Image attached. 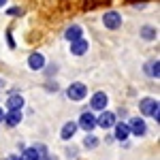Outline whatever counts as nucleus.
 <instances>
[{
    "mask_svg": "<svg viewBox=\"0 0 160 160\" xmlns=\"http://www.w3.org/2000/svg\"><path fill=\"white\" fill-rule=\"evenodd\" d=\"M66 94H68V98H71V100H81L88 94V88L83 86V83H73V86L66 90Z\"/></svg>",
    "mask_w": 160,
    "mask_h": 160,
    "instance_id": "obj_3",
    "label": "nucleus"
},
{
    "mask_svg": "<svg viewBox=\"0 0 160 160\" xmlns=\"http://www.w3.org/2000/svg\"><path fill=\"white\" fill-rule=\"evenodd\" d=\"M107 94H105V92H96V94H94V96H92V102H90V105H92V109H96V111H102L105 109V107H107Z\"/></svg>",
    "mask_w": 160,
    "mask_h": 160,
    "instance_id": "obj_5",
    "label": "nucleus"
},
{
    "mask_svg": "<svg viewBox=\"0 0 160 160\" xmlns=\"http://www.w3.org/2000/svg\"><path fill=\"white\" fill-rule=\"evenodd\" d=\"M75 132H77V124H75V122H66L64 126H62V132H60V135H62V139H66V141H68Z\"/></svg>",
    "mask_w": 160,
    "mask_h": 160,
    "instance_id": "obj_11",
    "label": "nucleus"
},
{
    "mask_svg": "<svg viewBox=\"0 0 160 160\" xmlns=\"http://www.w3.org/2000/svg\"><path fill=\"white\" fill-rule=\"evenodd\" d=\"M143 34H145V38H152V37H154V30L145 28V30H143Z\"/></svg>",
    "mask_w": 160,
    "mask_h": 160,
    "instance_id": "obj_18",
    "label": "nucleus"
},
{
    "mask_svg": "<svg viewBox=\"0 0 160 160\" xmlns=\"http://www.w3.org/2000/svg\"><path fill=\"white\" fill-rule=\"evenodd\" d=\"M7 107H9V111H19L24 107V98L19 94H15V96H11V98L7 100Z\"/></svg>",
    "mask_w": 160,
    "mask_h": 160,
    "instance_id": "obj_10",
    "label": "nucleus"
},
{
    "mask_svg": "<svg viewBox=\"0 0 160 160\" xmlns=\"http://www.w3.org/2000/svg\"><path fill=\"white\" fill-rule=\"evenodd\" d=\"M83 145H86V148H96V145H98V139H96V137L94 135H88L86 139H83Z\"/></svg>",
    "mask_w": 160,
    "mask_h": 160,
    "instance_id": "obj_16",
    "label": "nucleus"
},
{
    "mask_svg": "<svg viewBox=\"0 0 160 160\" xmlns=\"http://www.w3.org/2000/svg\"><path fill=\"white\" fill-rule=\"evenodd\" d=\"M4 120V113H2V107H0V122Z\"/></svg>",
    "mask_w": 160,
    "mask_h": 160,
    "instance_id": "obj_19",
    "label": "nucleus"
},
{
    "mask_svg": "<svg viewBox=\"0 0 160 160\" xmlns=\"http://www.w3.org/2000/svg\"><path fill=\"white\" fill-rule=\"evenodd\" d=\"M113 126H115V139H118V141H126L128 135H130L128 124H113Z\"/></svg>",
    "mask_w": 160,
    "mask_h": 160,
    "instance_id": "obj_9",
    "label": "nucleus"
},
{
    "mask_svg": "<svg viewBox=\"0 0 160 160\" xmlns=\"http://www.w3.org/2000/svg\"><path fill=\"white\" fill-rule=\"evenodd\" d=\"M128 128H130V132H135L137 137H143V135H145V122H143V120H139V118L130 120Z\"/></svg>",
    "mask_w": 160,
    "mask_h": 160,
    "instance_id": "obj_7",
    "label": "nucleus"
},
{
    "mask_svg": "<svg viewBox=\"0 0 160 160\" xmlns=\"http://www.w3.org/2000/svg\"><path fill=\"white\" fill-rule=\"evenodd\" d=\"M4 4H7V0H0V7H4Z\"/></svg>",
    "mask_w": 160,
    "mask_h": 160,
    "instance_id": "obj_21",
    "label": "nucleus"
},
{
    "mask_svg": "<svg viewBox=\"0 0 160 160\" xmlns=\"http://www.w3.org/2000/svg\"><path fill=\"white\" fill-rule=\"evenodd\" d=\"M4 122L9 124V126H17V124L22 122V113L19 111H9V115H4Z\"/></svg>",
    "mask_w": 160,
    "mask_h": 160,
    "instance_id": "obj_13",
    "label": "nucleus"
},
{
    "mask_svg": "<svg viewBox=\"0 0 160 160\" xmlns=\"http://www.w3.org/2000/svg\"><path fill=\"white\" fill-rule=\"evenodd\" d=\"M38 158H41L38 149L37 148H30V149H26L24 154H22V158H19V160H38Z\"/></svg>",
    "mask_w": 160,
    "mask_h": 160,
    "instance_id": "obj_15",
    "label": "nucleus"
},
{
    "mask_svg": "<svg viewBox=\"0 0 160 160\" xmlns=\"http://www.w3.org/2000/svg\"><path fill=\"white\" fill-rule=\"evenodd\" d=\"M139 107H141V113H143V115H154V118H156V122H158V118H160V113H158V100L143 98L141 102H139Z\"/></svg>",
    "mask_w": 160,
    "mask_h": 160,
    "instance_id": "obj_1",
    "label": "nucleus"
},
{
    "mask_svg": "<svg viewBox=\"0 0 160 160\" xmlns=\"http://www.w3.org/2000/svg\"><path fill=\"white\" fill-rule=\"evenodd\" d=\"M66 38L73 43V41H77V38H81V28L79 26H71L68 30H66Z\"/></svg>",
    "mask_w": 160,
    "mask_h": 160,
    "instance_id": "obj_14",
    "label": "nucleus"
},
{
    "mask_svg": "<svg viewBox=\"0 0 160 160\" xmlns=\"http://www.w3.org/2000/svg\"><path fill=\"white\" fill-rule=\"evenodd\" d=\"M28 64H30V68L38 71V68H43V64H45V58H43L41 53H32V56H30V60H28Z\"/></svg>",
    "mask_w": 160,
    "mask_h": 160,
    "instance_id": "obj_12",
    "label": "nucleus"
},
{
    "mask_svg": "<svg viewBox=\"0 0 160 160\" xmlns=\"http://www.w3.org/2000/svg\"><path fill=\"white\" fill-rule=\"evenodd\" d=\"M71 51H73L75 56H83V53L88 51V41H86V38H77V41H73Z\"/></svg>",
    "mask_w": 160,
    "mask_h": 160,
    "instance_id": "obj_8",
    "label": "nucleus"
},
{
    "mask_svg": "<svg viewBox=\"0 0 160 160\" xmlns=\"http://www.w3.org/2000/svg\"><path fill=\"white\" fill-rule=\"evenodd\" d=\"M102 24H105V28H109V30H118V28L122 26V17H120V13L109 11V13H105Z\"/></svg>",
    "mask_w": 160,
    "mask_h": 160,
    "instance_id": "obj_2",
    "label": "nucleus"
},
{
    "mask_svg": "<svg viewBox=\"0 0 160 160\" xmlns=\"http://www.w3.org/2000/svg\"><path fill=\"white\" fill-rule=\"evenodd\" d=\"M77 126H81L83 130L90 132V130L96 126V118H94L92 113H81V118H79V124H77Z\"/></svg>",
    "mask_w": 160,
    "mask_h": 160,
    "instance_id": "obj_6",
    "label": "nucleus"
},
{
    "mask_svg": "<svg viewBox=\"0 0 160 160\" xmlns=\"http://www.w3.org/2000/svg\"><path fill=\"white\" fill-rule=\"evenodd\" d=\"M7 160H19V158H17V156H9Z\"/></svg>",
    "mask_w": 160,
    "mask_h": 160,
    "instance_id": "obj_20",
    "label": "nucleus"
},
{
    "mask_svg": "<svg viewBox=\"0 0 160 160\" xmlns=\"http://www.w3.org/2000/svg\"><path fill=\"white\" fill-rule=\"evenodd\" d=\"M113 124H115V115H113L111 111H105V109H102L100 118L96 120V126H100V128H105V130H107V128H111Z\"/></svg>",
    "mask_w": 160,
    "mask_h": 160,
    "instance_id": "obj_4",
    "label": "nucleus"
},
{
    "mask_svg": "<svg viewBox=\"0 0 160 160\" xmlns=\"http://www.w3.org/2000/svg\"><path fill=\"white\" fill-rule=\"evenodd\" d=\"M158 60L156 62H152V64H149V75H152V77H158Z\"/></svg>",
    "mask_w": 160,
    "mask_h": 160,
    "instance_id": "obj_17",
    "label": "nucleus"
}]
</instances>
